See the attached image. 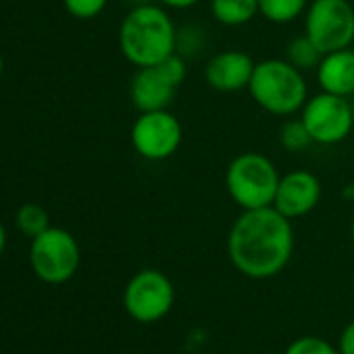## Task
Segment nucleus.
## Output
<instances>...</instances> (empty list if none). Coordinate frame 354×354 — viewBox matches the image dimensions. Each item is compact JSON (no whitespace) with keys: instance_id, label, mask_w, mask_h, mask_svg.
<instances>
[{"instance_id":"obj_1","label":"nucleus","mask_w":354,"mask_h":354,"mask_svg":"<svg viewBox=\"0 0 354 354\" xmlns=\"http://www.w3.org/2000/svg\"><path fill=\"white\" fill-rule=\"evenodd\" d=\"M292 252V221L273 207L242 211L227 234V257L250 279L275 277L288 267Z\"/></svg>"},{"instance_id":"obj_2","label":"nucleus","mask_w":354,"mask_h":354,"mask_svg":"<svg viewBox=\"0 0 354 354\" xmlns=\"http://www.w3.org/2000/svg\"><path fill=\"white\" fill-rule=\"evenodd\" d=\"M119 48L133 67H150L175 55L177 32L162 7L138 5L119 28Z\"/></svg>"},{"instance_id":"obj_3","label":"nucleus","mask_w":354,"mask_h":354,"mask_svg":"<svg viewBox=\"0 0 354 354\" xmlns=\"http://www.w3.org/2000/svg\"><path fill=\"white\" fill-rule=\"evenodd\" d=\"M248 92L263 111L277 117H290L302 111L308 100V88L302 71L283 59H267L257 63Z\"/></svg>"},{"instance_id":"obj_4","label":"nucleus","mask_w":354,"mask_h":354,"mask_svg":"<svg viewBox=\"0 0 354 354\" xmlns=\"http://www.w3.org/2000/svg\"><path fill=\"white\" fill-rule=\"evenodd\" d=\"M279 171L261 152L238 154L225 171V188L242 211L273 207L279 184Z\"/></svg>"},{"instance_id":"obj_5","label":"nucleus","mask_w":354,"mask_h":354,"mask_svg":"<svg viewBox=\"0 0 354 354\" xmlns=\"http://www.w3.org/2000/svg\"><path fill=\"white\" fill-rule=\"evenodd\" d=\"M80 244L77 240L61 227H48L40 236L32 238L30 263L38 279L44 283H65L80 269Z\"/></svg>"},{"instance_id":"obj_6","label":"nucleus","mask_w":354,"mask_h":354,"mask_svg":"<svg viewBox=\"0 0 354 354\" xmlns=\"http://www.w3.org/2000/svg\"><path fill=\"white\" fill-rule=\"evenodd\" d=\"M304 34L323 55L350 48L354 42V7L348 0H313L304 13Z\"/></svg>"},{"instance_id":"obj_7","label":"nucleus","mask_w":354,"mask_h":354,"mask_svg":"<svg viewBox=\"0 0 354 354\" xmlns=\"http://www.w3.org/2000/svg\"><path fill=\"white\" fill-rule=\"evenodd\" d=\"M186 80V63L180 55H171L165 61L138 67L129 84V98L140 113L162 111L175 98L177 88Z\"/></svg>"},{"instance_id":"obj_8","label":"nucleus","mask_w":354,"mask_h":354,"mask_svg":"<svg viewBox=\"0 0 354 354\" xmlns=\"http://www.w3.org/2000/svg\"><path fill=\"white\" fill-rule=\"evenodd\" d=\"M175 302L171 279L158 269L138 271L125 286L123 306L127 315L140 323H154L167 317Z\"/></svg>"},{"instance_id":"obj_9","label":"nucleus","mask_w":354,"mask_h":354,"mask_svg":"<svg viewBox=\"0 0 354 354\" xmlns=\"http://www.w3.org/2000/svg\"><path fill=\"white\" fill-rule=\"evenodd\" d=\"M313 142L331 146L346 140L354 125V111L348 98L323 92L308 98L300 115Z\"/></svg>"},{"instance_id":"obj_10","label":"nucleus","mask_w":354,"mask_h":354,"mask_svg":"<svg viewBox=\"0 0 354 354\" xmlns=\"http://www.w3.org/2000/svg\"><path fill=\"white\" fill-rule=\"evenodd\" d=\"M184 138L182 123L171 111H148L140 113L131 125L133 150L152 162L165 160L177 152Z\"/></svg>"},{"instance_id":"obj_11","label":"nucleus","mask_w":354,"mask_h":354,"mask_svg":"<svg viewBox=\"0 0 354 354\" xmlns=\"http://www.w3.org/2000/svg\"><path fill=\"white\" fill-rule=\"evenodd\" d=\"M319 201H321L319 177L310 171L296 169L279 177L277 192L273 198V209L292 221L315 211Z\"/></svg>"},{"instance_id":"obj_12","label":"nucleus","mask_w":354,"mask_h":354,"mask_svg":"<svg viewBox=\"0 0 354 354\" xmlns=\"http://www.w3.org/2000/svg\"><path fill=\"white\" fill-rule=\"evenodd\" d=\"M254 65L257 63L252 57L242 50H223L209 59L205 67V80L213 90L225 94L240 92L244 88L248 90Z\"/></svg>"},{"instance_id":"obj_13","label":"nucleus","mask_w":354,"mask_h":354,"mask_svg":"<svg viewBox=\"0 0 354 354\" xmlns=\"http://www.w3.org/2000/svg\"><path fill=\"white\" fill-rule=\"evenodd\" d=\"M317 82L323 92L337 94V96H352L354 94V50L342 48L335 53L323 55L317 67Z\"/></svg>"},{"instance_id":"obj_14","label":"nucleus","mask_w":354,"mask_h":354,"mask_svg":"<svg viewBox=\"0 0 354 354\" xmlns=\"http://www.w3.org/2000/svg\"><path fill=\"white\" fill-rule=\"evenodd\" d=\"M211 15L221 26L240 28L259 15V0H211Z\"/></svg>"},{"instance_id":"obj_15","label":"nucleus","mask_w":354,"mask_h":354,"mask_svg":"<svg viewBox=\"0 0 354 354\" xmlns=\"http://www.w3.org/2000/svg\"><path fill=\"white\" fill-rule=\"evenodd\" d=\"M308 0H259V13L277 26L296 21L302 13H306Z\"/></svg>"},{"instance_id":"obj_16","label":"nucleus","mask_w":354,"mask_h":354,"mask_svg":"<svg viewBox=\"0 0 354 354\" xmlns=\"http://www.w3.org/2000/svg\"><path fill=\"white\" fill-rule=\"evenodd\" d=\"M323 59V53L310 42V38L304 34V36H298L294 38L290 44H288V61L300 69V71H310V69H317L319 63Z\"/></svg>"},{"instance_id":"obj_17","label":"nucleus","mask_w":354,"mask_h":354,"mask_svg":"<svg viewBox=\"0 0 354 354\" xmlns=\"http://www.w3.org/2000/svg\"><path fill=\"white\" fill-rule=\"evenodd\" d=\"M15 223H17V230H19L24 236H28V238H36V236H40L42 232H46V230L50 227L48 213L44 211V207H40V205H36V203L24 205V207L17 211Z\"/></svg>"},{"instance_id":"obj_18","label":"nucleus","mask_w":354,"mask_h":354,"mask_svg":"<svg viewBox=\"0 0 354 354\" xmlns=\"http://www.w3.org/2000/svg\"><path fill=\"white\" fill-rule=\"evenodd\" d=\"M279 142L290 152H300V150L308 148V144H313L302 119H294V121L283 123L281 131H279Z\"/></svg>"},{"instance_id":"obj_19","label":"nucleus","mask_w":354,"mask_h":354,"mask_svg":"<svg viewBox=\"0 0 354 354\" xmlns=\"http://www.w3.org/2000/svg\"><path fill=\"white\" fill-rule=\"evenodd\" d=\"M286 354H339V352L333 348V344H329V342L323 339V337L304 335V337L294 339V342L286 348Z\"/></svg>"},{"instance_id":"obj_20","label":"nucleus","mask_w":354,"mask_h":354,"mask_svg":"<svg viewBox=\"0 0 354 354\" xmlns=\"http://www.w3.org/2000/svg\"><path fill=\"white\" fill-rule=\"evenodd\" d=\"M109 0H63L69 15L75 19H94L104 11Z\"/></svg>"},{"instance_id":"obj_21","label":"nucleus","mask_w":354,"mask_h":354,"mask_svg":"<svg viewBox=\"0 0 354 354\" xmlns=\"http://www.w3.org/2000/svg\"><path fill=\"white\" fill-rule=\"evenodd\" d=\"M337 352L339 354H354V321H350L344 331L339 333V342H337Z\"/></svg>"},{"instance_id":"obj_22","label":"nucleus","mask_w":354,"mask_h":354,"mask_svg":"<svg viewBox=\"0 0 354 354\" xmlns=\"http://www.w3.org/2000/svg\"><path fill=\"white\" fill-rule=\"evenodd\" d=\"M158 3L167 9H192L201 0H158Z\"/></svg>"},{"instance_id":"obj_23","label":"nucleus","mask_w":354,"mask_h":354,"mask_svg":"<svg viewBox=\"0 0 354 354\" xmlns=\"http://www.w3.org/2000/svg\"><path fill=\"white\" fill-rule=\"evenodd\" d=\"M5 246H7V232H5V225L0 223V254L5 252Z\"/></svg>"},{"instance_id":"obj_24","label":"nucleus","mask_w":354,"mask_h":354,"mask_svg":"<svg viewBox=\"0 0 354 354\" xmlns=\"http://www.w3.org/2000/svg\"><path fill=\"white\" fill-rule=\"evenodd\" d=\"M3 71H5V61H3V55H0V75H3Z\"/></svg>"},{"instance_id":"obj_25","label":"nucleus","mask_w":354,"mask_h":354,"mask_svg":"<svg viewBox=\"0 0 354 354\" xmlns=\"http://www.w3.org/2000/svg\"><path fill=\"white\" fill-rule=\"evenodd\" d=\"M350 238H352V244H354V219H352V225H350Z\"/></svg>"}]
</instances>
